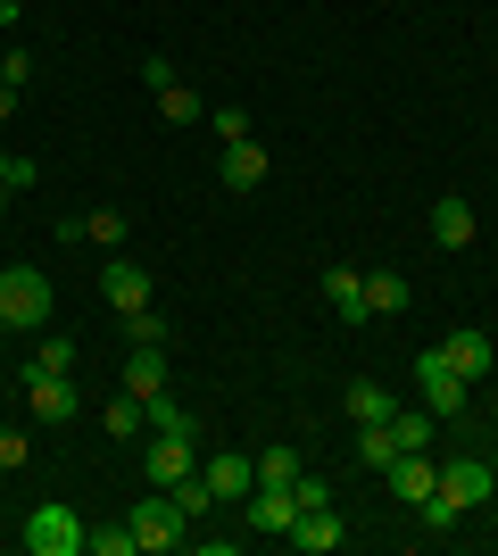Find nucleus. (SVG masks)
Listing matches in <instances>:
<instances>
[{"label":"nucleus","instance_id":"f257e3e1","mask_svg":"<svg viewBox=\"0 0 498 556\" xmlns=\"http://www.w3.org/2000/svg\"><path fill=\"white\" fill-rule=\"evenodd\" d=\"M490 490H498V465L490 457H457V465H440V490H432L416 515H424L432 532H449L465 507H490Z\"/></svg>","mask_w":498,"mask_h":556},{"label":"nucleus","instance_id":"f03ea898","mask_svg":"<svg viewBox=\"0 0 498 556\" xmlns=\"http://www.w3.org/2000/svg\"><path fill=\"white\" fill-rule=\"evenodd\" d=\"M0 325L9 332H42L50 325V275L42 266H0Z\"/></svg>","mask_w":498,"mask_h":556},{"label":"nucleus","instance_id":"7ed1b4c3","mask_svg":"<svg viewBox=\"0 0 498 556\" xmlns=\"http://www.w3.org/2000/svg\"><path fill=\"white\" fill-rule=\"evenodd\" d=\"M84 532H92V523H84L75 507H59V498L25 515V548L34 556H84Z\"/></svg>","mask_w":498,"mask_h":556},{"label":"nucleus","instance_id":"20e7f679","mask_svg":"<svg viewBox=\"0 0 498 556\" xmlns=\"http://www.w3.org/2000/svg\"><path fill=\"white\" fill-rule=\"evenodd\" d=\"M416 391H424L432 416L449 424V416H465V391H474V382H465V374H457L440 349H424V357H416Z\"/></svg>","mask_w":498,"mask_h":556},{"label":"nucleus","instance_id":"39448f33","mask_svg":"<svg viewBox=\"0 0 498 556\" xmlns=\"http://www.w3.org/2000/svg\"><path fill=\"white\" fill-rule=\"evenodd\" d=\"M125 523H133V540H142V548H191V523H183V507H175L166 490H150Z\"/></svg>","mask_w":498,"mask_h":556},{"label":"nucleus","instance_id":"423d86ee","mask_svg":"<svg viewBox=\"0 0 498 556\" xmlns=\"http://www.w3.org/2000/svg\"><path fill=\"white\" fill-rule=\"evenodd\" d=\"M382 482H391V498H399V507H424L432 490H440V465H432V448H407V457L382 465Z\"/></svg>","mask_w":498,"mask_h":556},{"label":"nucleus","instance_id":"0eeeda50","mask_svg":"<svg viewBox=\"0 0 498 556\" xmlns=\"http://www.w3.org/2000/svg\"><path fill=\"white\" fill-rule=\"evenodd\" d=\"M25 407L42 424H67L75 407H84V391H75V374H42V366H25Z\"/></svg>","mask_w":498,"mask_h":556},{"label":"nucleus","instance_id":"6e6552de","mask_svg":"<svg viewBox=\"0 0 498 556\" xmlns=\"http://www.w3.org/2000/svg\"><path fill=\"white\" fill-rule=\"evenodd\" d=\"M100 300L117 307V316H133V307L158 300V282H150V266H125V257H108V266H100Z\"/></svg>","mask_w":498,"mask_h":556},{"label":"nucleus","instance_id":"1a4fd4ad","mask_svg":"<svg viewBox=\"0 0 498 556\" xmlns=\"http://www.w3.org/2000/svg\"><path fill=\"white\" fill-rule=\"evenodd\" d=\"M283 540H291L299 556H332L349 532H341V515H332V507H308V515H291V532H283Z\"/></svg>","mask_w":498,"mask_h":556},{"label":"nucleus","instance_id":"9d476101","mask_svg":"<svg viewBox=\"0 0 498 556\" xmlns=\"http://www.w3.org/2000/svg\"><path fill=\"white\" fill-rule=\"evenodd\" d=\"M324 300H332V316H341V325H374V316H366V275H357V266H324Z\"/></svg>","mask_w":498,"mask_h":556},{"label":"nucleus","instance_id":"9b49d317","mask_svg":"<svg viewBox=\"0 0 498 556\" xmlns=\"http://www.w3.org/2000/svg\"><path fill=\"white\" fill-rule=\"evenodd\" d=\"M191 465H200V457H191V441H166V432H150V457H142L150 490H175V482L191 473Z\"/></svg>","mask_w":498,"mask_h":556},{"label":"nucleus","instance_id":"f8f14e48","mask_svg":"<svg viewBox=\"0 0 498 556\" xmlns=\"http://www.w3.org/2000/svg\"><path fill=\"white\" fill-rule=\"evenodd\" d=\"M216 184H225V191H258V184H266V150H258V141H225Z\"/></svg>","mask_w":498,"mask_h":556},{"label":"nucleus","instance_id":"ddd939ff","mask_svg":"<svg viewBox=\"0 0 498 556\" xmlns=\"http://www.w3.org/2000/svg\"><path fill=\"white\" fill-rule=\"evenodd\" d=\"M200 473H208L216 507H233V498H250V490H258V457H208Z\"/></svg>","mask_w":498,"mask_h":556},{"label":"nucleus","instance_id":"4468645a","mask_svg":"<svg viewBox=\"0 0 498 556\" xmlns=\"http://www.w3.org/2000/svg\"><path fill=\"white\" fill-rule=\"evenodd\" d=\"M440 357H449V366L465 374V382H482V374L498 366V349H490V332H474V325H465V332H449V341H440Z\"/></svg>","mask_w":498,"mask_h":556},{"label":"nucleus","instance_id":"2eb2a0df","mask_svg":"<svg viewBox=\"0 0 498 556\" xmlns=\"http://www.w3.org/2000/svg\"><path fill=\"white\" fill-rule=\"evenodd\" d=\"M142 416H150V432H166V441H200V416H191L175 391H150V399H142Z\"/></svg>","mask_w":498,"mask_h":556},{"label":"nucleus","instance_id":"dca6fc26","mask_svg":"<svg viewBox=\"0 0 498 556\" xmlns=\"http://www.w3.org/2000/svg\"><path fill=\"white\" fill-rule=\"evenodd\" d=\"M474 208H465V200H432V241H440V250H474Z\"/></svg>","mask_w":498,"mask_h":556},{"label":"nucleus","instance_id":"f3484780","mask_svg":"<svg viewBox=\"0 0 498 556\" xmlns=\"http://www.w3.org/2000/svg\"><path fill=\"white\" fill-rule=\"evenodd\" d=\"M125 391H133V399L166 391V349L158 341H133V357H125Z\"/></svg>","mask_w":498,"mask_h":556},{"label":"nucleus","instance_id":"a211bd4d","mask_svg":"<svg viewBox=\"0 0 498 556\" xmlns=\"http://www.w3.org/2000/svg\"><path fill=\"white\" fill-rule=\"evenodd\" d=\"M341 407H349V424H391V416H399V399L382 391V382H349Z\"/></svg>","mask_w":498,"mask_h":556},{"label":"nucleus","instance_id":"6ab92c4d","mask_svg":"<svg viewBox=\"0 0 498 556\" xmlns=\"http://www.w3.org/2000/svg\"><path fill=\"white\" fill-rule=\"evenodd\" d=\"M407 300H416V291H407V275H391V266H382V275H366V316H407Z\"/></svg>","mask_w":498,"mask_h":556},{"label":"nucleus","instance_id":"aec40b11","mask_svg":"<svg viewBox=\"0 0 498 556\" xmlns=\"http://www.w3.org/2000/svg\"><path fill=\"white\" fill-rule=\"evenodd\" d=\"M432 424H440L432 407H399V416H391V441H399V457H407V448H432Z\"/></svg>","mask_w":498,"mask_h":556},{"label":"nucleus","instance_id":"412c9836","mask_svg":"<svg viewBox=\"0 0 498 556\" xmlns=\"http://www.w3.org/2000/svg\"><path fill=\"white\" fill-rule=\"evenodd\" d=\"M100 424H108V441H142V432H150V416H142V399H133V391L108 399V416H100Z\"/></svg>","mask_w":498,"mask_h":556},{"label":"nucleus","instance_id":"4be33fe9","mask_svg":"<svg viewBox=\"0 0 498 556\" xmlns=\"http://www.w3.org/2000/svg\"><path fill=\"white\" fill-rule=\"evenodd\" d=\"M166 498L183 507V523H200V515L216 507V490H208V473H200V465H191V473H183V482H175V490H166Z\"/></svg>","mask_w":498,"mask_h":556},{"label":"nucleus","instance_id":"5701e85b","mask_svg":"<svg viewBox=\"0 0 498 556\" xmlns=\"http://www.w3.org/2000/svg\"><path fill=\"white\" fill-rule=\"evenodd\" d=\"M84 556H142V540H133V523H100V532H84Z\"/></svg>","mask_w":498,"mask_h":556},{"label":"nucleus","instance_id":"b1692460","mask_svg":"<svg viewBox=\"0 0 498 556\" xmlns=\"http://www.w3.org/2000/svg\"><path fill=\"white\" fill-rule=\"evenodd\" d=\"M391 457H399V441H391V424H357V465H374V473H382Z\"/></svg>","mask_w":498,"mask_h":556},{"label":"nucleus","instance_id":"393cba45","mask_svg":"<svg viewBox=\"0 0 498 556\" xmlns=\"http://www.w3.org/2000/svg\"><path fill=\"white\" fill-rule=\"evenodd\" d=\"M299 473H308V457H299V448H258V482H299Z\"/></svg>","mask_w":498,"mask_h":556},{"label":"nucleus","instance_id":"a878e982","mask_svg":"<svg viewBox=\"0 0 498 556\" xmlns=\"http://www.w3.org/2000/svg\"><path fill=\"white\" fill-rule=\"evenodd\" d=\"M34 184V159H17V150H0V208L17 200V191Z\"/></svg>","mask_w":498,"mask_h":556},{"label":"nucleus","instance_id":"bb28decb","mask_svg":"<svg viewBox=\"0 0 498 556\" xmlns=\"http://www.w3.org/2000/svg\"><path fill=\"white\" fill-rule=\"evenodd\" d=\"M158 109L175 116V125H200V116H208V109H200V100L183 92V84H166V92H158Z\"/></svg>","mask_w":498,"mask_h":556},{"label":"nucleus","instance_id":"cd10ccee","mask_svg":"<svg viewBox=\"0 0 498 556\" xmlns=\"http://www.w3.org/2000/svg\"><path fill=\"white\" fill-rule=\"evenodd\" d=\"M84 241H108V250H117V241H125V216L117 208H92V216H84Z\"/></svg>","mask_w":498,"mask_h":556},{"label":"nucleus","instance_id":"c85d7f7f","mask_svg":"<svg viewBox=\"0 0 498 556\" xmlns=\"http://www.w3.org/2000/svg\"><path fill=\"white\" fill-rule=\"evenodd\" d=\"M125 332H133V341H158V349H166V316H158V300L133 307V316H125Z\"/></svg>","mask_w":498,"mask_h":556},{"label":"nucleus","instance_id":"c756f323","mask_svg":"<svg viewBox=\"0 0 498 556\" xmlns=\"http://www.w3.org/2000/svg\"><path fill=\"white\" fill-rule=\"evenodd\" d=\"M34 366H42V374H75V341H67V332H50V341H42V357H34Z\"/></svg>","mask_w":498,"mask_h":556},{"label":"nucleus","instance_id":"7c9ffc66","mask_svg":"<svg viewBox=\"0 0 498 556\" xmlns=\"http://www.w3.org/2000/svg\"><path fill=\"white\" fill-rule=\"evenodd\" d=\"M291 498H299V515H308V507H332V482H324V473H299V482H291Z\"/></svg>","mask_w":498,"mask_h":556},{"label":"nucleus","instance_id":"2f4dec72","mask_svg":"<svg viewBox=\"0 0 498 556\" xmlns=\"http://www.w3.org/2000/svg\"><path fill=\"white\" fill-rule=\"evenodd\" d=\"M0 84H9V92H25V84H34V50H9V59H0Z\"/></svg>","mask_w":498,"mask_h":556},{"label":"nucleus","instance_id":"473e14b6","mask_svg":"<svg viewBox=\"0 0 498 556\" xmlns=\"http://www.w3.org/2000/svg\"><path fill=\"white\" fill-rule=\"evenodd\" d=\"M208 125H216V141H250V116L241 109H208Z\"/></svg>","mask_w":498,"mask_h":556},{"label":"nucleus","instance_id":"72a5a7b5","mask_svg":"<svg viewBox=\"0 0 498 556\" xmlns=\"http://www.w3.org/2000/svg\"><path fill=\"white\" fill-rule=\"evenodd\" d=\"M25 465V432H9V424H0V473H17Z\"/></svg>","mask_w":498,"mask_h":556},{"label":"nucleus","instance_id":"f704fd0d","mask_svg":"<svg viewBox=\"0 0 498 556\" xmlns=\"http://www.w3.org/2000/svg\"><path fill=\"white\" fill-rule=\"evenodd\" d=\"M9 116H17V92H9V84H0V125H9Z\"/></svg>","mask_w":498,"mask_h":556},{"label":"nucleus","instance_id":"c9c22d12","mask_svg":"<svg viewBox=\"0 0 498 556\" xmlns=\"http://www.w3.org/2000/svg\"><path fill=\"white\" fill-rule=\"evenodd\" d=\"M0 25H17V0H0Z\"/></svg>","mask_w":498,"mask_h":556},{"label":"nucleus","instance_id":"e433bc0d","mask_svg":"<svg viewBox=\"0 0 498 556\" xmlns=\"http://www.w3.org/2000/svg\"><path fill=\"white\" fill-rule=\"evenodd\" d=\"M490 465H498V448H490Z\"/></svg>","mask_w":498,"mask_h":556},{"label":"nucleus","instance_id":"4c0bfd02","mask_svg":"<svg viewBox=\"0 0 498 556\" xmlns=\"http://www.w3.org/2000/svg\"><path fill=\"white\" fill-rule=\"evenodd\" d=\"M0 332H9V325H0Z\"/></svg>","mask_w":498,"mask_h":556}]
</instances>
